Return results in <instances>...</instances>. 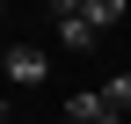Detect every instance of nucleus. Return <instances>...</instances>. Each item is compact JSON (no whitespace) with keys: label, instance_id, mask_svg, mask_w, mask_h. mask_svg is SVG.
Wrapping results in <instances>:
<instances>
[{"label":"nucleus","instance_id":"f257e3e1","mask_svg":"<svg viewBox=\"0 0 131 124\" xmlns=\"http://www.w3.org/2000/svg\"><path fill=\"white\" fill-rule=\"evenodd\" d=\"M44 73H51V58H44L37 44H7V80L15 88H37Z\"/></svg>","mask_w":131,"mask_h":124},{"label":"nucleus","instance_id":"f03ea898","mask_svg":"<svg viewBox=\"0 0 131 124\" xmlns=\"http://www.w3.org/2000/svg\"><path fill=\"white\" fill-rule=\"evenodd\" d=\"M58 44H66V51H95V44H102V29H95L88 15H58Z\"/></svg>","mask_w":131,"mask_h":124},{"label":"nucleus","instance_id":"7ed1b4c3","mask_svg":"<svg viewBox=\"0 0 131 124\" xmlns=\"http://www.w3.org/2000/svg\"><path fill=\"white\" fill-rule=\"evenodd\" d=\"M80 15H88L95 29H117V22H124L131 7H124V0H88V7H80Z\"/></svg>","mask_w":131,"mask_h":124},{"label":"nucleus","instance_id":"20e7f679","mask_svg":"<svg viewBox=\"0 0 131 124\" xmlns=\"http://www.w3.org/2000/svg\"><path fill=\"white\" fill-rule=\"evenodd\" d=\"M102 95H109V110H117V117H131V73H109Z\"/></svg>","mask_w":131,"mask_h":124},{"label":"nucleus","instance_id":"39448f33","mask_svg":"<svg viewBox=\"0 0 131 124\" xmlns=\"http://www.w3.org/2000/svg\"><path fill=\"white\" fill-rule=\"evenodd\" d=\"M44 7H51V15H80L88 0H44Z\"/></svg>","mask_w":131,"mask_h":124},{"label":"nucleus","instance_id":"423d86ee","mask_svg":"<svg viewBox=\"0 0 131 124\" xmlns=\"http://www.w3.org/2000/svg\"><path fill=\"white\" fill-rule=\"evenodd\" d=\"M58 124H73V117H58Z\"/></svg>","mask_w":131,"mask_h":124}]
</instances>
